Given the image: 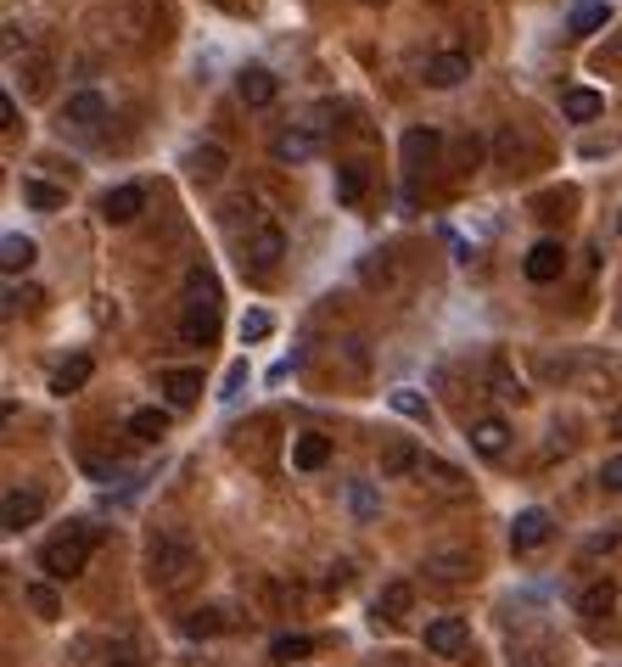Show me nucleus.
<instances>
[{"label": "nucleus", "instance_id": "1", "mask_svg": "<svg viewBox=\"0 0 622 667\" xmlns=\"http://www.w3.org/2000/svg\"><path fill=\"white\" fill-rule=\"evenodd\" d=\"M191 572H197V544L180 527H157L146 539V578L157 589H180V583H191Z\"/></svg>", "mask_w": 622, "mask_h": 667}, {"label": "nucleus", "instance_id": "2", "mask_svg": "<svg viewBox=\"0 0 622 667\" xmlns=\"http://www.w3.org/2000/svg\"><path fill=\"white\" fill-rule=\"evenodd\" d=\"M96 544H101V527H90V522H73L68 533H57V539H51V544L40 550V572H45V578H57V583L79 578Z\"/></svg>", "mask_w": 622, "mask_h": 667}, {"label": "nucleus", "instance_id": "3", "mask_svg": "<svg viewBox=\"0 0 622 667\" xmlns=\"http://www.w3.org/2000/svg\"><path fill=\"white\" fill-rule=\"evenodd\" d=\"M213 331H219V298H185V314H180L185 348H208Z\"/></svg>", "mask_w": 622, "mask_h": 667}, {"label": "nucleus", "instance_id": "4", "mask_svg": "<svg viewBox=\"0 0 622 667\" xmlns=\"http://www.w3.org/2000/svg\"><path fill=\"white\" fill-rule=\"evenodd\" d=\"M269 152H275V163H314V157H320V129L292 124V129H281V135L269 141Z\"/></svg>", "mask_w": 622, "mask_h": 667}, {"label": "nucleus", "instance_id": "5", "mask_svg": "<svg viewBox=\"0 0 622 667\" xmlns=\"http://www.w3.org/2000/svg\"><path fill=\"white\" fill-rule=\"evenodd\" d=\"M426 572L443 578V583H460V578L477 572V555H471L466 544H443V550H426Z\"/></svg>", "mask_w": 622, "mask_h": 667}, {"label": "nucleus", "instance_id": "6", "mask_svg": "<svg viewBox=\"0 0 622 667\" xmlns=\"http://www.w3.org/2000/svg\"><path fill=\"white\" fill-rule=\"evenodd\" d=\"M426 651H438V656H466V651H471L466 617H438V623H426Z\"/></svg>", "mask_w": 622, "mask_h": 667}, {"label": "nucleus", "instance_id": "7", "mask_svg": "<svg viewBox=\"0 0 622 667\" xmlns=\"http://www.w3.org/2000/svg\"><path fill=\"white\" fill-rule=\"evenodd\" d=\"M471 79V57L466 51H438V57L426 62V85L432 90H454Z\"/></svg>", "mask_w": 622, "mask_h": 667}, {"label": "nucleus", "instance_id": "8", "mask_svg": "<svg viewBox=\"0 0 622 667\" xmlns=\"http://www.w3.org/2000/svg\"><path fill=\"white\" fill-rule=\"evenodd\" d=\"M247 258H253V270H275L286 258V236H281V225H258V230H247Z\"/></svg>", "mask_w": 622, "mask_h": 667}, {"label": "nucleus", "instance_id": "9", "mask_svg": "<svg viewBox=\"0 0 622 667\" xmlns=\"http://www.w3.org/2000/svg\"><path fill=\"white\" fill-rule=\"evenodd\" d=\"M527 281H538V286H550V281H561V270H566V253H561V242H533L527 247Z\"/></svg>", "mask_w": 622, "mask_h": 667}, {"label": "nucleus", "instance_id": "10", "mask_svg": "<svg viewBox=\"0 0 622 667\" xmlns=\"http://www.w3.org/2000/svg\"><path fill=\"white\" fill-rule=\"evenodd\" d=\"M45 511V499L34 494V488H6V533H23V527H34Z\"/></svg>", "mask_w": 622, "mask_h": 667}, {"label": "nucleus", "instance_id": "11", "mask_svg": "<svg viewBox=\"0 0 622 667\" xmlns=\"http://www.w3.org/2000/svg\"><path fill=\"white\" fill-rule=\"evenodd\" d=\"M370 611H376V623H404V617L415 611V583H404V578H398V583H387L382 595H376V606H370Z\"/></svg>", "mask_w": 622, "mask_h": 667}, {"label": "nucleus", "instance_id": "12", "mask_svg": "<svg viewBox=\"0 0 622 667\" xmlns=\"http://www.w3.org/2000/svg\"><path fill=\"white\" fill-rule=\"evenodd\" d=\"M62 118H68L73 129H101L107 124V101H101L96 90H73L68 107H62Z\"/></svg>", "mask_w": 622, "mask_h": 667}, {"label": "nucleus", "instance_id": "13", "mask_svg": "<svg viewBox=\"0 0 622 667\" xmlns=\"http://www.w3.org/2000/svg\"><path fill=\"white\" fill-rule=\"evenodd\" d=\"M275 90H281V85H275V73L258 68V62L236 73V96L247 101V107H269V101H275Z\"/></svg>", "mask_w": 622, "mask_h": 667}, {"label": "nucleus", "instance_id": "14", "mask_svg": "<svg viewBox=\"0 0 622 667\" xmlns=\"http://www.w3.org/2000/svg\"><path fill=\"white\" fill-rule=\"evenodd\" d=\"M421 466H426V455L410 438H387L382 443V477H410V471H421Z\"/></svg>", "mask_w": 622, "mask_h": 667}, {"label": "nucleus", "instance_id": "15", "mask_svg": "<svg viewBox=\"0 0 622 667\" xmlns=\"http://www.w3.org/2000/svg\"><path fill=\"white\" fill-rule=\"evenodd\" d=\"M438 146H443V135H438V129H432V124L410 129V135H404V169H410V174H421L426 163L438 157Z\"/></svg>", "mask_w": 622, "mask_h": 667}, {"label": "nucleus", "instance_id": "16", "mask_svg": "<svg viewBox=\"0 0 622 667\" xmlns=\"http://www.w3.org/2000/svg\"><path fill=\"white\" fill-rule=\"evenodd\" d=\"M141 208H146V191H141V185H113V191L101 197V213H107L113 225H129Z\"/></svg>", "mask_w": 622, "mask_h": 667}, {"label": "nucleus", "instance_id": "17", "mask_svg": "<svg viewBox=\"0 0 622 667\" xmlns=\"http://www.w3.org/2000/svg\"><path fill=\"white\" fill-rule=\"evenodd\" d=\"M157 387L169 393L174 410H185V404H197V393H202V370H163V376H157Z\"/></svg>", "mask_w": 622, "mask_h": 667}, {"label": "nucleus", "instance_id": "18", "mask_svg": "<svg viewBox=\"0 0 622 667\" xmlns=\"http://www.w3.org/2000/svg\"><path fill=\"white\" fill-rule=\"evenodd\" d=\"M544 539H550V516L544 511H522L510 522V544H516V550H538Z\"/></svg>", "mask_w": 622, "mask_h": 667}, {"label": "nucleus", "instance_id": "19", "mask_svg": "<svg viewBox=\"0 0 622 667\" xmlns=\"http://www.w3.org/2000/svg\"><path fill=\"white\" fill-rule=\"evenodd\" d=\"M331 460V438H320V432H303V438L292 443V466L297 471H320Z\"/></svg>", "mask_w": 622, "mask_h": 667}, {"label": "nucleus", "instance_id": "20", "mask_svg": "<svg viewBox=\"0 0 622 667\" xmlns=\"http://www.w3.org/2000/svg\"><path fill=\"white\" fill-rule=\"evenodd\" d=\"M505 438H510V426L499 421V415L471 421V449H477V455H499V449H505Z\"/></svg>", "mask_w": 622, "mask_h": 667}, {"label": "nucleus", "instance_id": "21", "mask_svg": "<svg viewBox=\"0 0 622 667\" xmlns=\"http://www.w3.org/2000/svg\"><path fill=\"white\" fill-rule=\"evenodd\" d=\"M185 163H191V174H197V180H219V174H225V146L219 141H202V146H191V157H185Z\"/></svg>", "mask_w": 622, "mask_h": 667}, {"label": "nucleus", "instance_id": "22", "mask_svg": "<svg viewBox=\"0 0 622 667\" xmlns=\"http://www.w3.org/2000/svg\"><path fill=\"white\" fill-rule=\"evenodd\" d=\"M611 606H617V589H611L606 578H600V583H589V589L578 595V617H589V623H600V617H606Z\"/></svg>", "mask_w": 622, "mask_h": 667}, {"label": "nucleus", "instance_id": "23", "mask_svg": "<svg viewBox=\"0 0 622 667\" xmlns=\"http://www.w3.org/2000/svg\"><path fill=\"white\" fill-rule=\"evenodd\" d=\"M180 628H185V639H213V634H225L230 628V617L219 606H202V611H191Z\"/></svg>", "mask_w": 622, "mask_h": 667}, {"label": "nucleus", "instance_id": "24", "mask_svg": "<svg viewBox=\"0 0 622 667\" xmlns=\"http://www.w3.org/2000/svg\"><path fill=\"white\" fill-rule=\"evenodd\" d=\"M606 23H611L606 0H583V6H572V17H566V29L572 34H594V29H606Z\"/></svg>", "mask_w": 622, "mask_h": 667}, {"label": "nucleus", "instance_id": "25", "mask_svg": "<svg viewBox=\"0 0 622 667\" xmlns=\"http://www.w3.org/2000/svg\"><path fill=\"white\" fill-rule=\"evenodd\" d=\"M90 370H96V365H90V354H73L68 365H62L57 376H51V393H62V398H68V393H79V387L90 382Z\"/></svg>", "mask_w": 622, "mask_h": 667}, {"label": "nucleus", "instance_id": "26", "mask_svg": "<svg viewBox=\"0 0 622 667\" xmlns=\"http://www.w3.org/2000/svg\"><path fill=\"white\" fill-rule=\"evenodd\" d=\"M600 107H606V101L594 96V90H566V96H561V113L572 118V124H589V118H600Z\"/></svg>", "mask_w": 622, "mask_h": 667}, {"label": "nucleus", "instance_id": "27", "mask_svg": "<svg viewBox=\"0 0 622 667\" xmlns=\"http://www.w3.org/2000/svg\"><path fill=\"white\" fill-rule=\"evenodd\" d=\"M0 264H6V275L29 270V264H34V242H29V236H6V242H0Z\"/></svg>", "mask_w": 622, "mask_h": 667}, {"label": "nucleus", "instance_id": "28", "mask_svg": "<svg viewBox=\"0 0 622 667\" xmlns=\"http://www.w3.org/2000/svg\"><path fill=\"white\" fill-rule=\"evenodd\" d=\"M359 197H365V169H359V163H342L337 169V202L342 208H354Z\"/></svg>", "mask_w": 622, "mask_h": 667}, {"label": "nucleus", "instance_id": "29", "mask_svg": "<svg viewBox=\"0 0 622 667\" xmlns=\"http://www.w3.org/2000/svg\"><path fill=\"white\" fill-rule=\"evenodd\" d=\"M129 432H135L141 443H157L163 432H169V415H163V410H135V415H129Z\"/></svg>", "mask_w": 622, "mask_h": 667}, {"label": "nucleus", "instance_id": "30", "mask_svg": "<svg viewBox=\"0 0 622 667\" xmlns=\"http://www.w3.org/2000/svg\"><path fill=\"white\" fill-rule=\"evenodd\" d=\"M23 202H29V208H62V202H68V191H57V185H45V180H23Z\"/></svg>", "mask_w": 622, "mask_h": 667}, {"label": "nucleus", "instance_id": "31", "mask_svg": "<svg viewBox=\"0 0 622 667\" xmlns=\"http://www.w3.org/2000/svg\"><path fill=\"white\" fill-rule=\"evenodd\" d=\"M309 651H314L309 634H281L275 645H269V656H275V662H297V656H309Z\"/></svg>", "mask_w": 622, "mask_h": 667}, {"label": "nucleus", "instance_id": "32", "mask_svg": "<svg viewBox=\"0 0 622 667\" xmlns=\"http://www.w3.org/2000/svg\"><path fill=\"white\" fill-rule=\"evenodd\" d=\"M29 606L40 611V617H62V600H57L51 583H29Z\"/></svg>", "mask_w": 622, "mask_h": 667}, {"label": "nucleus", "instance_id": "33", "mask_svg": "<svg viewBox=\"0 0 622 667\" xmlns=\"http://www.w3.org/2000/svg\"><path fill=\"white\" fill-rule=\"evenodd\" d=\"M393 398V410L398 415H410V421H426V398L415 393V387H398V393H387Z\"/></svg>", "mask_w": 622, "mask_h": 667}, {"label": "nucleus", "instance_id": "34", "mask_svg": "<svg viewBox=\"0 0 622 667\" xmlns=\"http://www.w3.org/2000/svg\"><path fill=\"white\" fill-rule=\"evenodd\" d=\"M454 169H482V141L477 135H460V141H454Z\"/></svg>", "mask_w": 622, "mask_h": 667}, {"label": "nucleus", "instance_id": "35", "mask_svg": "<svg viewBox=\"0 0 622 667\" xmlns=\"http://www.w3.org/2000/svg\"><path fill=\"white\" fill-rule=\"evenodd\" d=\"M510 667H550V645H544V639L516 645V662H510Z\"/></svg>", "mask_w": 622, "mask_h": 667}, {"label": "nucleus", "instance_id": "36", "mask_svg": "<svg viewBox=\"0 0 622 667\" xmlns=\"http://www.w3.org/2000/svg\"><path fill=\"white\" fill-rule=\"evenodd\" d=\"M269 331H275V320H269L264 309H253V314H247V320H241V342H264Z\"/></svg>", "mask_w": 622, "mask_h": 667}, {"label": "nucleus", "instance_id": "37", "mask_svg": "<svg viewBox=\"0 0 622 667\" xmlns=\"http://www.w3.org/2000/svg\"><path fill=\"white\" fill-rule=\"evenodd\" d=\"M348 505H354V516H365V522L382 511V505H376V494H370V483H354V488H348Z\"/></svg>", "mask_w": 622, "mask_h": 667}, {"label": "nucleus", "instance_id": "38", "mask_svg": "<svg viewBox=\"0 0 622 667\" xmlns=\"http://www.w3.org/2000/svg\"><path fill=\"white\" fill-rule=\"evenodd\" d=\"M107 667H146L141 651H135V639H118L113 651H107Z\"/></svg>", "mask_w": 622, "mask_h": 667}, {"label": "nucleus", "instance_id": "39", "mask_svg": "<svg viewBox=\"0 0 622 667\" xmlns=\"http://www.w3.org/2000/svg\"><path fill=\"white\" fill-rule=\"evenodd\" d=\"M494 393H499V398H516V404L527 398V393H522V382H516V376H510L505 365H494Z\"/></svg>", "mask_w": 622, "mask_h": 667}, {"label": "nucleus", "instance_id": "40", "mask_svg": "<svg viewBox=\"0 0 622 667\" xmlns=\"http://www.w3.org/2000/svg\"><path fill=\"white\" fill-rule=\"evenodd\" d=\"M241 219H247V225L258 230V219H253V202H247V197H230V202H225V225H241Z\"/></svg>", "mask_w": 622, "mask_h": 667}, {"label": "nucleus", "instance_id": "41", "mask_svg": "<svg viewBox=\"0 0 622 667\" xmlns=\"http://www.w3.org/2000/svg\"><path fill=\"white\" fill-rule=\"evenodd\" d=\"M622 544V527H606V533H594L589 544H583V555H606V550H617Z\"/></svg>", "mask_w": 622, "mask_h": 667}, {"label": "nucleus", "instance_id": "42", "mask_svg": "<svg viewBox=\"0 0 622 667\" xmlns=\"http://www.w3.org/2000/svg\"><path fill=\"white\" fill-rule=\"evenodd\" d=\"M45 85H51V62H45V57H29V90L40 96Z\"/></svg>", "mask_w": 622, "mask_h": 667}, {"label": "nucleus", "instance_id": "43", "mask_svg": "<svg viewBox=\"0 0 622 667\" xmlns=\"http://www.w3.org/2000/svg\"><path fill=\"white\" fill-rule=\"evenodd\" d=\"M600 483H606V488H617V494H622V455H611L606 466H600Z\"/></svg>", "mask_w": 622, "mask_h": 667}, {"label": "nucleus", "instance_id": "44", "mask_svg": "<svg viewBox=\"0 0 622 667\" xmlns=\"http://www.w3.org/2000/svg\"><path fill=\"white\" fill-rule=\"evenodd\" d=\"M241 382H247V365H230V376H225V393H219V398H236V393H241Z\"/></svg>", "mask_w": 622, "mask_h": 667}, {"label": "nucleus", "instance_id": "45", "mask_svg": "<svg viewBox=\"0 0 622 667\" xmlns=\"http://www.w3.org/2000/svg\"><path fill=\"white\" fill-rule=\"evenodd\" d=\"M0 124H6V129L17 124V101H12V96H0Z\"/></svg>", "mask_w": 622, "mask_h": 667}, {"label": "nucleus", "instance_id": "46", "mask_svg": "<svg viewBox=\"0 0 622 667\" xmlns=\"http://www.w3.org/2000/svg\"><path fill=\"white\" fill-rule=\"evenodd\" d=\"M611 432H617V438H622V404H617V415H611Z\"/></svg>", "mask_w": 622, "mask_h": 667}, {"label": "nucleus", "instance_id": "47", "mask_svg": "<svg viewBox=\"0 0 622 667\" xmlns=\"http://www.w3.org/2000/svg\"><path fill=\"white\" fill-rule=\"evenodd\" d=\"M617 230H622V219H617Z\"/></svg>", "mask_w": 622, "mask_h": 667}]
</instances>
